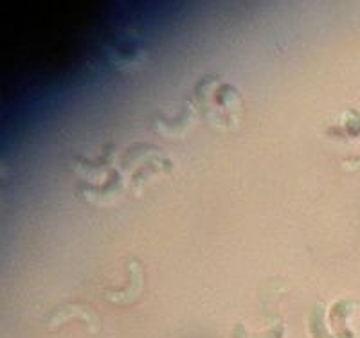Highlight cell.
Listing matches in <instances>:
<instances>
[{"label":"cell","instance_id":"obj_1","mask_svg":"<svg viewBox=\"0 0 360 338\" xmlns=\"http://www.w3.org/2000/svg\"><path fill=\"white\" fill-rule=\"evenodd\" d=\"M128 275H130L128 286L121 288L115 294L107 295L112 302H131L139 297L141 290H143V270H141V265L135 259L128 261Z\"/></svg>","mask_w":360,"mask_h":338}]
</instances>
